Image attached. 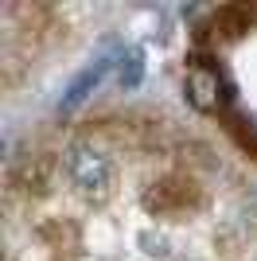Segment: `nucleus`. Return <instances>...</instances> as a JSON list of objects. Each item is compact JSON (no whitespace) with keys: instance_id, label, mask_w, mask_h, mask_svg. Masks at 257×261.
I'll return each instance as SVG.
<instances>
[{"instance_id":"9d476101","label":"nucleus","mask_w":257,"mask_h":261,"mask_svg":"<svg viewBox=\"0 0 257 261\" xmlns=\"http://www.w3.org/2000/svg\"><path fill=\"white\" fill-rule=\"evenodd\" d=\"M47 261H78V257H47Z\"/></svg>"},{"instance_id":"6e6552de","label":"nucleus","mask_w":257,"mask_h":261,"mask_svg":"<svg viewBox=\"0 0 257 261\" xmlns=\"http://www.w3.org/2000/svg\"><path fill=\"white\" fill-rule=\"evenodd\" d=\"M222 125H226V133L234 137L238 148L257 160V117H253V113H246V109L230 106V109L222 113Z\"/></svg>"},{"instance_id":"39448f33","label":"nucleus","mask_w":257,"mask_h":261,"mask_svg":"<svg viewBox=\"0 0 257 261\" xmlns=\"http://www.w3.org/2000/svg\"><path fill=\"white\" fill-rule=\"evenodd\" d=\"M51 168L55 160L39 148H28L20 160H12L8 168V187L12 191H20V195H43L47 184H51Z\"/></svg>"},{"instance_id":"0eeeda50","label":"nucleus","mask_w":257,"mask_h":261,"mask_svg":"<svg viewBox=\"0 0 257 261\" xmlns=\"http://www.w3.org/2000/svg\"><path fill=\"white\" fill-rule=\"evenodd\" d=\"M39 234H43V242H47L51 257H78V250H82V234H78V226L70 218H55Z\"/></svg>"},{"instance_id":"f257e3e1","label":"nucleus","mask_w":257,"mask_h":261,"mask_svg":"<svg viewBox=\"0 0 257 261\" xmlns=\"http://www.w3.org/2000/svg\"><path fill=\"white\" fill-rule=\"evenodd\" d=\"M140 203L160 218H171V215H187V211L203 207V187L191 172H171V175H160L144 187Z\"/></svg>"},{"instance_id":"423d86ee","label":"nucleus","mask_w":257,"mask_h":261,"mask_svg":"<svg viewBox=\"0 0 257 261\" xmlns=\"http://www.w3.org/2000/svg\"><path fill=\"white\" fill-rule=\"evenodd\" d=\"M253 20H257L253 4H222V8L203 23V35L211 39V43H226V39H238Z\"/></svg>"},{"instance_id":"1a4fd4ad","label":"nucleus","mask_w":257,"mask_h":261,"mask_svg":"<svg viewBox=\"0 0 257 261\" xmlns=\"http://www.w3.org/2000/svg\"><path fill=\"white\" fill-rule=\"evenodd\" d=\"M140 74H144V55H140V51H128L125 55V63H121V86H125V90H133V86H137V82H140Z\"/></svg>"},{"instance_id":"7ed1b4c3","label":"nucleus","mask_w":257,"mask_h":261,"mask_svg":"<svg viewBox=\"0 0 257 261\" xmlns=\"http://www.w3.org/2000/svg\"><path fill=\"white\" fill-rule=\"evenodd\" d=\"M187 98L199 113H226L230 109V86H226L222 70L203 55H195L187 66Z\"/></svg>"},{"instance_id":"f03ea898","label":"nucleus","mask_w":257,"mask_h":261,"mask_svg":"<svg viewBox=\"0 0 257 261\" xmlns=\"http://www.w3.org/2000/svg\"><path fill=\"white\" fill-rule=\"evenodd\" d=\"M66 172L90 203H106L109 191H113V164L90 144H74L66 152Z\"/></svg>"},{"instance_id":"20e7f679","label":"nucleus","mask_w":257,"mask_h":261,"mask_svg":"<svg viewBox=\"0 0 257 261\" xmlns=\"http://www.w3.org/2000/svg\"><path fill=\"white\" fill-rule=\"evenodd\" d=\"M121 59H125V51H121L117 43H113V47H106V51L97 55L94 63H90V66L82 70V74H78L74 82L66 86L63 101H59V113H70V109H78V106H82V101L90 98V94H94L97 86H101V78H106L109 70H113V63H121Z\"/></svg>"}]
</instances>
